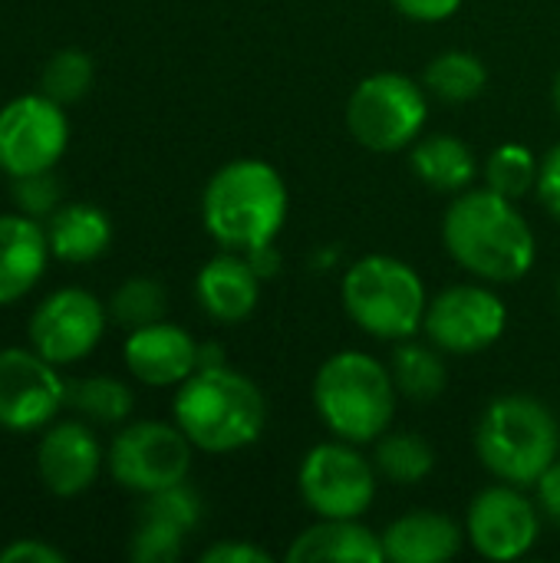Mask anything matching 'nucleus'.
Instances as JSON below:
<instances>
[{
	"label": "nucleus",
	"instance_id": "obj_1",
	"mask_svg": "<svg viewBox=\"0 0 560 563\" xmlns=\"http://www.w3.org/2000/svg\"><path fill=\"white\" fill-rule=\"evenodd\" d=\"M446 254L475 280L518 284L538 261V238L518 201L485 188L455 195L442 214Z\"/></svg>",
	"mask_w": 560,
	"mask_h": 563
},
{
	"label": "nucleus",
	"instance_id": "obj_2",
	"mask_svg": "<svg viewBox=\"0 0 560 563\" xmlns=\"http://www.w3.org/2000/svg\"><path fill=\"white\" fill-rule=\"evenodd\" d=\"M287 214V181L264 158L224 162L201 191V224L221 251L248 254L274 244Z\"/></svg>",
	"mask_w": 560,
	"mask_h": 563
},
{
	"label": "nucleus",
	"instance_id": "obj_3",
	"mask_svg": "<svg viewBox=\"0 0 560 563\" xmlns=\"http://www.w3.org/2000/svg\"><path fill=\"white\" fill-rule=\"evenodd\" d=\"M172 419L198 452L231 455L264 435L267 396L251 376L228 363L205 366L175 386Z\"/></svg>",
	"mask_w": 560,
	"mask_h": 563
},
{
	"label": "nucleus",
	"instance_id": "obj_4",
	"mask_svg": "<svg viewBox=\"0 0 560 563\" xmlns=\"http://www.w3.org/2000/svg\"><path fill=\"white\" fill-rule=\"evenodd\" d=\"M314 409L333 439L373 445L393 429L399 389L386 363L363 350L327 356L314 376Z\"/></svg>",
	"mask_w": 560,
	"mask_h": 563
},
{
	"label": "nucleus",
	"instance_id": "obj_5",
	"mask_svg": "<svg viewBox=\"0 0 560 563\" xmlns=\"http://www.w3.org/2000/svg\"><path fill=\"white\" fill-rule=\"evenodd\" d=\"M475 455L498 482L535 488L560 455L558 419L538 396H495L475 426Z\"/></svg>",
	"mask_w": 560,
	"mask_h": 563
},
{
	"label": "nucleus",
	"instance_id": "obj_6",
	"mask_svg": "<svg viewBox=\"0 0 560 563\" xmlns=\"http://www.w3.org/2000/svg\"><path fill=\"white\" fill-rule=\"evenodd\" d=\"M340 300L353 327L383 343L419 336L429 307L419 271L393 254H366L353 261L340 280Z\"/></svg>",
	"mask_w": 560,
	"mask_h": 563
},
{
	"label": "nucleus",
	"instance_id": "obj_7",
	"mask_svg": "<svg viewBox=\"0 0 560 563\" xmlns=\"http://www.w3.org/2000/svg\"><path fill=\"white\" fill-rule=\"evenodd\" d=\"M429 92L406 73H373L347 99V132L376 155L413 148L426 135Z\"/></svg>",
	"mask_w": 560,
	"mask_h": 563
},
{
	"label": "nucleus",
	"instance_id": "obj_8",
	"mask_svg": "<svg viewBox=\"0 0 560 563\" xmlns=\"http://www.w3.org/2000/svg\"><path fill=\"white\" fill-rule=\"evenodd\" d=\"M195 445L175 422H129L116 432L106 465L116 485L132 495H155L162 488L188 482Z\"/></svg>",
	"mask_w": 560,
	"mask_h": 563
},
{
	"label": "nucleus",
	"instance_id": "obj_9",
	"mask_svg": "<svg viewBox=\"0 0 560 563\" xmlns=\"http://www.w3.org/2000/svg\"><path fill=\"white\" fill-rule=\"evenodd\" d=\"M376 482L373 459L343 439L314 445L297 468V488L314 518H363L376 501Z\"/></svg>",
	"mask_w": 560,
	"mask_h": 563
},
{
	"label": "nucleus",
	"instance_id": "obj_10",
	"mask_svg": "<svg viewBox=\"0 0 560 563\" xmlns=\"http://www.w3.org/2000/svg\"><path fill=\"white\" fill-rule=\"evenodd\" d=\"M508 327V307L485 280L452 284L429 297L422 333L446 356H479L492 350Z\"/></svg>",
	"mask_w": 560,
	"mask_h": 563
},
{
	"label": "nucleus",
	"instance_id": "obj_11",
	"mask_svg": "<svg viewBox=\"0 0 560 563\" xmlns=\"http://www.w3.org/2000/svg\"><path fill=\"white\" fill-rule=\"evenodd\" d=\"M63 109L43 92L0 106V172L7 178L56 168L69 148V119Z\"/></svg>",
	"mask_w": 560,
	"mask_h": 563
},
{
	"label": "nucleus",
	"instance_id": "obj_12",
	"mask_svg": "<svg viewBox=\"0 0 560 563\" xmlns=\"http://www.w3.org/2000/svg\"><path fill=\"white\" fill-rule=\"evenodd\" d=\"M465 544L492 563L521 561L541 538V508L525 488L498 482L482 488L465 511Z\"/></svg>",
	"mask_w": 560,
	"mask_h": 563
},
{
	"label": "nucleus",
	"instance_id": "obj_13",
	"mask_svg": "<svg viewBox=\"0 0 560 563\" xmlns=\"http://www.w3.org/2000/svg\"><path fill=\"white\" fill-rule=\"evenodd\" d=\"M59 369L33 346L0 350V429L30 435L53 426L59 409L69 406V383Z\"/></svg>",
	"mask_w": 560,
	"mask_h": 563
},
{
	"label": "nucleus",
	"instance_id": "obj_14",
	"mask_svg": "<svg viewBox=\"0 0 560 563\" xmlns=\"http://www.w3.org/2000/svg\"><path fill=\"white\" fill-rule=\"evenodd\" d=\"M106 323L109 307L96 300V294L83 287H59L33 307L26 336L43 360L56 366H73L102 343Z\"/></svg>",
	"mask_w": 560,
	"mask_h": 563
},
{
	"label": "nucleus",
	"instance_id": "obj_15",
	"mask_svg": "<svg viewBox=\"0 0 560 563\" xmlns=\"http://www.w3.org/2000/svg\"><path fill=\"white\" fill-rule=\"evenodd\" d=\"M106 465L102 445L86 419H66L43 429L36 445V475L56 498H76L89 492Z\"/></svg>",
	"mask_w": 560,
	"mask_h": 563
},
{
	"label": "nucleus",
	"instance_id": "obj_16",
	"mask_svg": "<svg viewBox=\"0 0 560 563\" xmlns=\"http://www.w3.org/2000/svg\"><path fill=\"white\" fill-rule=\"evenodd\" d=\"M125 369L152 389H172L182 386L195 369H198V340L168 323H149L139 330H129L125 346H122Z\"/></svg>",
	"mask_w": 560,
	"mask_h": 563
},
{
	"label": "nucleus",
	"instance_id": "obj_17",
	"mask_svg": "<svg viewBox=\"0 0 560 563\" xmlns=\"http://www.w3.org/2000/svg\"><path fill=\"white\" fill-rule=\"evenodd\" d=\"M261 277L241 251H218L195 277L198 307L218 323H241L257 310Z\"/></svg>",
	"mask_w": 560,
	"mask_h": 563
},
{
	"label": "nucleus",
	"instance_id": "obj_18",
	"mask_svg": "<svg viewBox=\"0 0 560 563\" xmlns=\"http://www.w3.org/2000/svg\"><path fill=\"white\" fill-rule=\"evenodd\" d=\"M50 257L43 221L20 211L0 214V307L23 300L43 280Z\"/></svg>",
	"mask_w": 560,
	"mask_h": 563
},
{
	"label": "nucleus",
	"instance_id": "obj_19",
	"mask_svg": "<svg viewBox=\"0 0 560 563\" xmlns=\"http://www.w3.org/2000/svg\"><path fill=\"white\" fill-rule=\"evenodd\" d=\"M380 538L386 563H446L459 558L465 528L442 511L416 508L389 521Z\"/></svg>",
	"mask_w": 560,
	"mask_h": 563
},
{
	"label": "nucleus",
	"instance_id": "obj_20",
	"mask_svg": "<svg viewBox=\"0 0 560 563\" xmlns=\"http://www.w3.org/2000/svg\"><path fill=\"white\" fill-rule=\"evenodd\" d=\"M284 561L290 563H386L383 538L363 518H317L300 531Z\"/></svg>",
	"mask_w": 560,
	"mask_h": 563
},
{
	"label": "nucleus",
	"instance_id": "obj_21",
	"mask_svg": "<svg viewBox=\"0 0 560 563\" xmlns=\"http://www.w3.org/2000/svg\"><path fill=\"white\" fill-rule=\"evenodd\" d=\"M50 251L63 264H92L99 261L112 244V221L102 208L86 201L59 205L46 221Z\"/></svg>",
	"mask_w": 560,
	"mask_h": 563
},
{
	"label": "nucleus",
	"instance_id": "obj_22",
	"mask_svg": "<svg viewBox=\"0 0 560 563\" xmlns=\"http://www.w3.org/2000/svg\"><path fill=\"white\" fill-rule=\"evenodd\" d=\"M409 168L426 188L439 195H452V198L469 191L479 178L475 152L469 148L465 139L449 135V132L416 139L409 148Z\"/></svg>",
	"mask_w": 560,
	"mask_h": 563
},
{
	"label": "nucleus",
	"instance_id": "obj_23",
	"mask_svg": "<svg viewBox=\"0 0 560 563\" xmlns=\"http://www.w3.org/2000/svg\"><path fill=\"white\" fill-rule=\"evenodd\" d=\"M386 366L393 373V383H396L399 396L409 399V402H432L449 386L446 353L439 346H432L429 340L419 343L413 336V340L393 343V356H389Z\"/></svg>",
	"mask_w": 560,
	"mask_h": 563
},
{
	"label": "nucleus",
	"instance_id": "obj_24",
	"mask_svg": "<svg viewBox=\"0 0 560 563\" xmlns=\"http://www.w3.org/2000/svg\"><path fill=\"white\" fill-rule=\"evenodd\" d=\"M422 86L439 102L465 106L485 92L488 69H485L482 56H475L469 49H446L429 59V66L422 73Z\"/></svg>",
	"mask_w": 560,
	"mask_h": 563
},
{
	"label": "nucleus",
	"instance_id": "obj_25",
	"mask_svg": "<svg viewBox=\"0 0 560 563\" xmlns=\"http://www.w3.org/2000/svg\"><path fill=\"white\" fill-rule=\"evenodd\" d=\"M373 445V465L393 485H419L436 468V449L416 432L389 429Z\"/></svg>",
	"mask_w": 560,
	"mask_h": 563
},
{
	"label": "nucleus",
	"instance_id": "obj_26",
	"mask_svg": "<svg viewBox=\"0 0 560 563\" xmlns=\"http://www.w3.org/2000/svg\"><path fill=\"white\" fill-rule=\"evenodd\" d=\"M69 406L89 426H122L132 416L135 396L116 376H86L79 383H69Z\"/></svg>",
	"mask_w": 560,
	"mask_h": 563
},
{
	"label": "nucleus",
	"instance_id": "obj_27",
	"mask_svg": "<svg viewBox=\"0 0 560 563\" xmlns=\"http://www.w3.org/2000/svg\"><path fill=\"white\" fill-rule=\"evenodd\" d=\"M538 172H541V158L521 145V142H505L498 145L488 158H485V185L512 201L528 198L538 188Z\"/></svg>",
	"mask_w": 560,
	"mask_h": 563
},
{
	"label": "nucleus",
	"instance_id": "obj_28",
	"mask_svg": "<svg viewBox=\"0 0 560 563\" xmlns=\"http://www.w3.org/2000/svg\"><path fill=\"white\" fill-rule=\"evenodd\" d=\"M165 310H168V294L155 277H129L109 297V320L125 330L158 323L165 320Z\"/></svg>",
	"mask_w": 560,
	"mask_h": 563
},
{
	"label": "nucleus",
	"instance_id": "obj_29",
	"mask_svg": "<svg viewBox=\"0 0 560 563\" xmlns=\"http://www.w3.org/2000/svg\"><path fill=\"white\" fill-rule=\"evenodd\" d=\"M96 79V63L86 49H76V46H66V49H56L43 73H40V92L50 96L53 102L59 106H73L79 102L89 86Z\"/></svg>",
	"mask_w": 560,
	"mask_h": 563
},
{
	"label": "nucleus",
	"instance_id": "obj_30",
	"mask_svg": "<svg viewBox=\"0 0 560 563\" xmlns=\"http://www.w3.org/2000/svg\"><path fill=\"white\" fill-rule=\"evenodd\" d=\"M139 515H142V518L165 521V525H172V528L191 534V531L201 525V498H198L195 488H188V482H182V485L162 488V492H155V495H145Z\"/></svg>",
	"mask_w": 560,
	"mask_h": 563
},
{
	"label": "nucleus",
	"instance_id": "obj_31",
	"mask_svg": "<svg viewBox=\"0 0 560 563\" xmlns=\"http://www.w3.org/2000/svg\"><path fill=\"white\" fill-rule=\"evenodd\" d=\"M185 531L165 525V521H155V518H142L139 515V525L129 538V558L135 563H172L182 558V548H185Z\"/></svg>",
	"mask_w": 560,
	"mask_h": 563
},
{
	"label": "nucleus",
	"instance_id": "obj_32",
	"mask_svg": "<svg viewBox=\"0 0 560 563\" xmlns=\"http://www.w3.org/2000/svg\"><path fill=\"white\" fill-rule=\"evenodd\" d=\"M10 198L20 214L46 221L63 205V185L53 172L20 175V178H10Z\"/></svg>",
	"mask_w": 560,
	"mask_h": 563
},
{
	"label": "nucleus",
	"instance_id": "obj_33",
	"mask_svg": "<svg viewBox=\"0 0 560 563\" xmlns=\"http://www.w3.org/2000/svg\"><path fill=\"white\" fill-rule=\"evenodd\" d=\"M535 195L541 198L545 211L560 224V142L541 158V172H538Z\"/></svg>",
	"mask_w": 560,
	"mask_h": 563
},
{
	"label": "nucleus",
	"instance_id": "obj_34",
	"mask_svg": "<svg viewBox=\"0 0 560 563\" xmlns=\"http://www.w3.org/2000/svg\"><path fill=\"white\" fill-rule=\"evenodd\" d=\"M389 3L406 20H416V23H442V20L455 16L465 0H389Z\"/></svg>",
	"mask_w": 560,
	"mask_h": 563
},
{
	"label": "nucleus",
	"instance_id": "obj_35",
	"mask_svg": "<svg viewBox=\"0 0 560 563\" xmlns=\"http://www.w3.org/2000/svg\"><path fill=\"white\" fill-rule=\"evenodd\" d=\"M66 554L46 541H36V538H20L13 544H7L0 551V563H63Z\"/></svg>",
	"mask_w": 560,
	"mask_h": 563
},
{
	"label": "nucleus",
	"instance_id": "obj_36",
	"mask_svg": "<svg viewBox=\"0 0 560 563\" xmlns=\"http://www.w3.org/2000/svg\"><path fill=\"white\" fill-rule=\"evenodd\" d=\"M201 563H271V554L248 541H218L201 554Z\"/></svg>",
	"mask_w": 560,
	"mask_h": 563
},
{
	"label": "nucleus",
	"instance_id": "obj_37",
	"mask_svg": "<svg viewBox=\"0 0 560 563\" xmlns=\"http://www.w3.org/2000/svg\"><path fill=\"white\" fill-rule=\"evenodd\" d=\"M535 501L548 521L560 525V455L545 468V475L535 482Z\"/></svg>",
	"mask_w": 560,
	"mask_h": 563
},
{
	"label": "nucleus",
	"instance_id": "obj_38",
	"mask_svg": "<svg viewBox=\"0 0 560 563\" xmlns=\"http://www.w3.org/2000/svg\"><path fill=\"white\" fill-rule=\"evenodd\" d=\"M248 261H251V267L257 271V277L261 280H274L277 274H281V251L274 247V244H264V247H254V251H248Z\"/></svg>",
	"mask_w": 560,
	"mask_h": 563
},
{
	"label": "nucleus",
	"instance_id": "obj_39",
	"mask_svg": "<svg viewBox=\"0 0 560 563\" xmlns=\"http://www.w3.org/2000/svg\"><path fill=\"white\" fill-rule=\"evenodd\" d=\"M205 366H224L221 343H198V369H205Z\"/></svg>",
	"mask_w": 560,
	"mask_h": 563
},
{
	"label": "nucleus",
	"instance_id": "obj_40",
	"mask_svg": "<svg viewBox=\"0 0 560 563\" xmlns=\"http://www.w3.org/2000/svg\"><path fill=\"white\" fill-rule=\"evenodd\" d=\"M551 99H554V109H558V115H560V69H558V76H554V89H551Z\"/></svg>",
	"mask_w": 560,
	"mask_h": 563
},
{
	"label": "nucleus",
	"instance_id": "obj_41",
	"mask_svg": "<svg viewBox=\"0 0 560 563\" xmlns=\"http://www.w3.org/2000/svg\"><path fill=\"white\" fill-rule=\"evenodd\" d=\"M558 303H560V280H558Z\"/></svg>",
	"mask_w": 560,
	"mask_h": 563
}]
</instances>
